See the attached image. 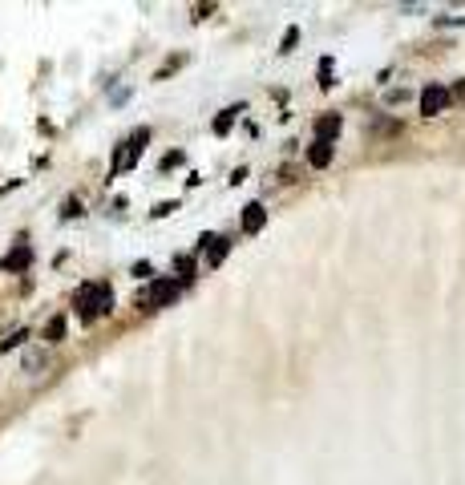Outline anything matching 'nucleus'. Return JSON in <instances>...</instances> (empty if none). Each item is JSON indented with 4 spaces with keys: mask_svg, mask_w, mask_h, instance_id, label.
<instances>
[{
    "mask_svg": "<svg viewBox=\"0 0 465 485\" xmlns=\"http://www.w3.org/2000/svg\"><path fill=\"white\" fill-rule=\"evenodd\" d=\"M114 307V296H110V287L105 283H85L81 291H77V316L90 323L97 320V316H105Z\"/></svg>",
    "mask_w": 465,
    "mask_h": 485,
    "instance_id": "f257e3e1",
    "label": "nucleus"
},
{
    "mask_svg": "<svg viewBox=\"0 0 465 485\" xmlns=\"http://www.w3.org/2000/svg\"><path fill=\"white\" fill-rule=\"evenodd\" d=\"M453 101V93L445 90V85H425V93H421V114L425 117H437Z\"/></svg>",
    "mask_w": 465,
    "mask_h": 485,
    "instance_id": "f03ea898",
    "label": "nucleus"
},
{
    "mask_svg": "<svg viewBox=\"0 0 465 485\" xmlns=\"http://www.w3.org/2000/svg\"><path fill=\"white\" fill-rule=\"evenodd\" d=\"M183 283H186V279H158V283H154V296H150V303H154V307L170 303L174 296H178V287H183Z\"/></svg>",
    "mask_w": 465,
    "mask_h": 485,
    "instance_id": "7ed1b4c3",
    "label": "nucleus"
},
{
    "mask_svg": "<svg viewBox=\"0 0 465 485\" xmlns=\"http://www.w3.org/2000/svg\"><path fill=\"white\" fill-rule=\"evenodd\" d=\"M263 223H267V210L259 207V203H251V207H243V231H251V235H255L259 227H263Z\"/></svg>",
    "mask_w": 465,
    "mask_h": 485,
    "instance_id": "20e7f679",
    "label": "nucleus"
},
{
    "mask_svg": "<svg viewBox=\"0 0 465 485\" xmlns=\"http://www.w3.org/2000/svg\"><path fill=\"white\" fill-rule=\"evenodd\" d=\"M307 162L316 166V170H324L328 162H332V142H324V138H316V146L307 150Z\"/></svg>",
    "mask_w": 465,
    "mask_h": 485,
    "instance_id": "39448f33",
    "label": "nucleus"
},
{
    "mask_svg": "<svg viewBox=\"0 0 465 485\" xmlns=\"http://www.w3.org/2000/svg\"><path fill=\"white\" fill-rule=\"evenodd\" d=\"M336 134H340V117H336V114H324V117H320V121H316V138L332 142V138H336Z\"/></svg>",
    "mask_w": 465,
    "mask_h": 485,
    "instance_id": "423d86ee",
    "label": "nucleus"
},
{
    "mask_svg": "<svg viewBox=\"0 0 465 485\" xmlns=\"http://www.w3.org/2000/svg\"><path fill=\"white\" fill-rule=\"evenodd\" d=\"M28 259H33V251H28L24 243H17V251L4 259V267H8V271H12V267H28Z\"/></svg>",
    "mask_w": 465,
    "mask_h": 485,
    "instance_id": "0eeeda50",
    "label": "nucleus"
},
{
    "mask_svg": "<svg viewBox=\"0 0 465 485\" xmlns=\"http://www.w3.org/2000/svg\"><path fill=\"white\" fill-rule=\"evenodd\" d=\"M45 340H49V344H57V340H65V320H61V316H53V320L45 323Z\"/></svg>",
    "mask_w": 465,
    "mask_h": 485,
    "instance_id": "6e6552de",
    "label": "nucleus"
},
{
    "mask_svg": "<svg viewBox=\"0 0 465 485\" xmlns=\"http://www.w3.org/2000/svg\"><path fill=\"white\" fill-rule=\"evenodd\" d=\"M235 114H239V105H235V110H223V114L214 117V134H227V130H231V121H235Z\"/></svg>",
    "mask_w": 465,
    "mask_h": 485,
    "instance_id": "1a4fd4ad",
    "label": "nucleus"
},
{
    "mask_svg": "<svg viewBox=\"0 0 465 485\" xmlns=\"http://www.w3.org/2000/svg\"><path fill=\"white\" fill-rule=\"evenodd\" d=\"M21 340H28V332H12V336L4 340V348H17V344H21Z\"/></svg>",
    "mask_w": 465,
    "mask_h": 485,
    "instance_id": "9d476101",
    "label": "nucleus"
},
{
    "mask_svg": "<svg viewBox=\"0 0 465 485\" xmlns=\"http://www.w3.org/2000/svg\"><path fill=\"white\" fill-rule=\"evenodd\" d=\"M170 210H174V203H158V207H154V219H166Z\"/></svg>",
    "mask_w": 465,
    "mask_h": 485,
    "instance_id": "9b49d317",
    "label": "nucleus"
},
{
    "mask_svg": "<svg viewBox=\"0 0 465 485\" xmlns=\"http://www.w3.org/2000/svg\"><path fill=\"white\" fill-rule=\"evenodd\" d=\"M453 97H457V101H465V81L457 85V90H453Z\"/></svg>",
    "mask_w": 465,
    "mask_h": 485,
    "instance_id": "f8f14e48",
    "label": "nucleus"
}]
</instances>
